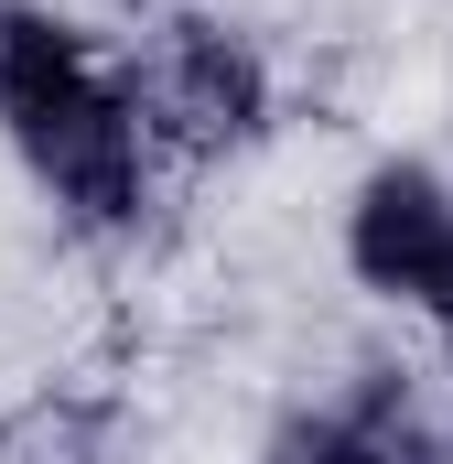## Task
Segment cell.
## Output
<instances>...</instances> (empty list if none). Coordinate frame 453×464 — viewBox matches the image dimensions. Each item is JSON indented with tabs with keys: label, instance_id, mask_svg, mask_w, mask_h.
Listing matches in <instances>:
<instances>
[{
	"label": "cell",
	"instance_id": "6da1fadb",
	"mask_svg": "<svg viewBox=\"0 0 453 464\" xmlns=\"http://www.w3.org/2000/svg\"><path fill=\"white\" fill-rule=\"evenodd\" d=\"M0 140L65 227L130 237L151 217L162 130L140 109L130 65H109L98 33L54 0H0Z\"/></svg>",
	"mask_w": 453,
	"mask_h": 464
},
{
	"label": "cell",
	"instance_id": "7a4b0ae2",
	"mask_svg": "<svg viewBox=\"0 0 453 464\" xmlns=\"http://www.w3.org/2000/svg\"><path fill=\"white\" fill-rule=\"evenodd\" d=\"M130 87H140V109H151V130H162L173 151H248V140H270V109H281L270 54H259L237 22H217V11L151 22Z\"/></svg>",
	"mask_w": 453,
	"mask_h": 464
},
{
	"label": "cell",
	"instance_id": "3957f363",
	"mask_svg": "<svg viewBox=\"0 0 453 464\" xmlns=\"http://www.w3.org/2000/svg\"><path fill=\"white\" fill-rule=\"evenodd\" d=\"M443 259H453V184L421 151L367 162L356 195H345V270H356V292L421 303V292L443 281Z\"/></svg>",
	"mask_w": 453,
	"mask_h": 464
},
{
	"label": "cell",
	"instance_id": "277c9868",
	"mask_svg": "<svg viewBox=\"0 0 453 464\" xmlns=\"http://www.w3.org/2000/svg\"><path fill=\"white\" fill-rule=\"evenodd\" d=\"M259 464H432V443H421V400H410V378L378 367L356 400L281 411L270 443H259Z\"/></svg>",
	"mask_w": 453,
	"mask_h": 464
},
{
	"label": "cell",
	"instance_id": "5b68a950",
	"mask_svg": "<svg viewBox=\"0 0 453 464\" xmlns=\"http://www.w3.org/2000/svg\"><path fill=\"white\" fill-rule=\"evenodd\" d=\"M421 314H432V335H443V346H453V259H443V281L421 292Z\"/></svg>",
	"mask_w": 453,
	"mask_h": 464
}]
</instances>
